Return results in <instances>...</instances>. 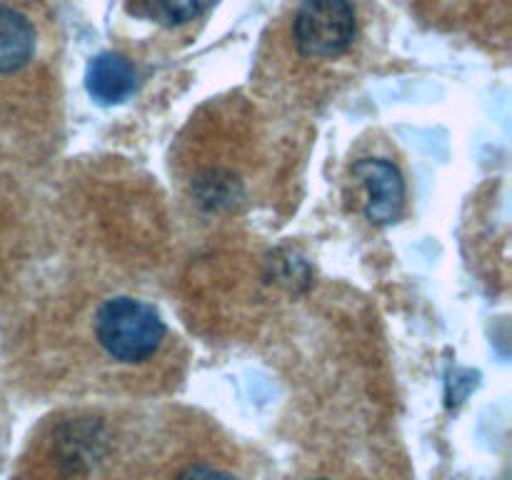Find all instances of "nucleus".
I'll return each mask as SVG.
<instances>
[{"label": "nucleus", "instance_id": "3", "mask_svg": "<svg viewBox=\"0 0 512 480\" xmlns=\"http://www.w3.org/2000/svg\"><path fill=\"white\" fill-rule=\"evenodd\" d=\"M40 30L23 8L0 0V80H30L50 95L40 78Z\"/></svg>", "mask_w": 512, "mask_h": 480}, {"label": "nucleus", "instance_id": "8", "mask_svg": "<svg viewBox=\"0 0 512 480\" xmlns=\"http://www.w3.org/2000/svg\"><path fill=\"white\" fill-rule=\"evenodd\" d=\"M313 480H328V478H313Z\"/></svg>", "mask_w": 512, "mask_h": 480}, {"label": "nucleus", "instance_id": "2", "mask_svg": "<svg viewBox=\"0 0 512 480\" xmlns=\"http://www.w3.org/2000/svg\"><path fill=\"white\" fill-rule=\"evenodd\" d=\"M355 30L350 0H303L293 18V45L305 60H333L353 45Z\"/></svg>", "mask_w": 512, "mask_h": 480}, {"label": "nucleus", "instance_id": "1", "mask_svg": "<svg viewBox=\"0 0 512 480\" xmlns=\"http://www.w3.org/2000/svg\"><path fill=\"white\" fill-rule=\"evenodd\" d=\"M68 325L73 335L65 333V340H73L90 363L128 373L160 365L170 358L175 345L163 315L133 295L88 300L73 310Z\"/></svg>", "mask_w": 512, "mask_h": 480}, {"label": "nucleus", "instance_id": "6", "mask_svg": "<svg viewBox=\"0 0 512 480\" xmlns=\"http://www.w3.org/2000/svg\"><path fill=\"white\" fill-rule=\"evenodd\" d=\"M215 0H143L145 13L163 25H185L198 20Z\"/></svg>", "mask_w": 512, "mask_h": 480}, {"label": "nucleus", "instance_id": "7", "mask_svg": "<svg viewBox=\"0 0 512 480\" xmlns=\"http://www.w3.org/2000/svg\"><path fill=\"white\" fill-rule=\"evenodd\" d=\"M175 480H240V478H235V475L228 473V470L215 468V465L190 463L175 475Z\"/></svg>", "mask_w": 512, "mask_h": 480}, {"label": "nucleus", "instance_id": "4", "mask_svg": "<svg viewBox=\"0 0 512 480\" xmlns=\"http://www.w3.org/2000/svg\"><path fill=\"white\" fill-rule=\"evenodd\" d=\"M353 175L365 190V215L378 225L398 220L405 205V180L393 163L383 158H365L353 165Z\"/></svg>", "mask_w": 512, "mask_h": 480}, {"label": "nucleus", "instance_id": "5", "mask_svg": "<svg viewBox=\"0 0 512 480\" xmlns=\"http://www.w3.org/2000/svg\"><path fill=\"white\" fill-rule=\"evenodd\" d=\"M85 85H88V93L98 103H123L135 90V68L123 55L100 53L98 58L90 60Z\"/></svg>", "mask_w": 512, "mask_h": 480}]
</instances>
